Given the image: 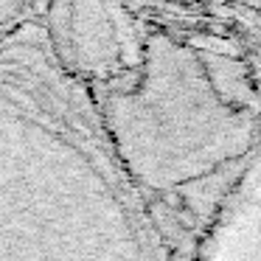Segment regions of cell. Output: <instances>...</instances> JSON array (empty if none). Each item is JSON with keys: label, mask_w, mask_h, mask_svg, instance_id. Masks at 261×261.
I'll use <instances>...</instances> for the list:
<instances>
[{"label": "cell", "mask_w": 261, "mask_h": 261, "mask_svg": "<svg viewBox=\"0 0 261 261\" xmlns=\"http://www.w3.org/2000/svg\"><path fill=\"white\" fill-rule=\"evenodd\" d=\"M104 126L40 20L0 37V261H87Z\"/></svg>", "instance_id": "cell-1"}, {"label": "cell", "mask_w": 261, "mask_h": 261, "mask_svg": "<svg viewBox=\"0 0 261 261\" xmlns=\"http://www.w3.org/2000/svg\"><path fill=\"white\" fill-rule=\"evenodd\" d=\"M45 0H0V37L40 20Z\"/></svg>", "instance_id": "cell-2"}]
</instances>
